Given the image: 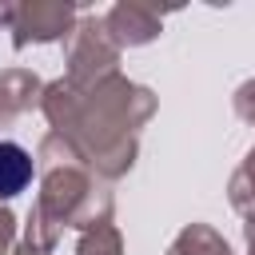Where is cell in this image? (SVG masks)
<instances>
[{
    "instance_id": "obj_12",
    "label": "cell",
    "mask_w": 255,
    "mask_h": 255,
    "mask_svg": "<svg viewBox=\"0 0 255 255\" xmlns=\"http://www.w3.org/2000/svg\"><path fill=\"white\" fill-rule=\"evenodd\" d=\"M12 239H16V219L8 207H0V255H12Z\"/></svg>"
},
{
    "instance_id": "obj_2",
    "label": "cell",
    "mask_w": 255,
    "mask_h": 255,
    "mask_svg": "<svg viewBox=\"0 0 255 255\" xmlns=\"http://www.w3.org/2000/svg\"><path fill=\"white\" fill-rule=\"evenodd\" d=\"M112 211H116L112 191L96 183V175L84 167V159L72 151L68 139L48 131L40 139V195L28 211L24 239L40 251H52L64 227L88 231L96 223H108Z\"/></svg>"
},
{
    "instance_id": "obj_8",
    "label": "cell",
    "mask_w": 255,
    "mask_h": 255,
    "mask_svg": "<svg viewBox=\"0 0 255 255\" xmlns=\"http://www.w3.org/2000/svg\"><path fill=\"white\" fill-rule=\"evenodd\" d=\"M167 255H231V247H227V239H223L215 227H207V223H187V227L171 239Z\"/></svg>"
},
{
    "instance_id": "obj_1",
    "label": "cell",
    "mask_w": 255,
    "mask_h": 255,
    "mask_svg": "<svg viewBox=\"0 0 255 255\" xmlns=\"http://www.w3.org/2000/svg\"><path fill=\"white\" fill-rule=\"evenodd\" d=\"M40 112L48 116L52 131L72 143L92 175L120 179L135 163L139 128L151 120L155 96L112 72L88 88H76L68 80L48 84L40 96Z\"/></svg>"
},
{
    "instance_id": "obj_11",
    "label": "cell",
    "mask_w": 255,
    "mask_h": 255,
    "mask_svg": "<svg viewBox=\"0 0 255 255\" xmlns=\"http://www.w3.org/2000/svg\"><path fill=\"white\" fill-rule=\"evenodd\" d=\"M235 116L247 120V124H255V80L239 84V92H235Z\"/></svg>"
},
{
    "instance_id": "obj_5",
    "label": "cell",
    "mask_w": 255,
    "mask_h": 255,
    "mask_svg": "<svg viewBox=\"0 0 255 255\" xmlns=\"http://www.w3.org/2000/svg\"><path fill=\"white\" fill-rule=\"evenodd\" d=\"M108 36L116 40V48H139V44H151L163 28V12H155L151 4H135V0H124L116 4L108 16Z\"/></svg>"
},
{
    "instance_id": "obj_13",
    "label": "cell",
    "mask_w": 255,
    "mask_h": 255,
    "mask_svg": "<svg viewBox=\"0 0 255 255\" xmlns=\"http://www.w3.org/2000/svg\"><path fill=\"white\" fill-rule=\"evenodd\" d=\"M243 239H247V255H255V211H251L247 223H243Z\"/></svg>"
},
{
    "instance_id": "obj_6",
    "label": "cell",
    "mask_w": 255,
    "mask_h": 255,
    "mask_svg": "<svg viewBox=\"0 0 255 255\" xmlns=\"http://www.w3.org/2000/svg\"><path fill=\"white\" fill-rule=\"evenodd\" d=\"M40 96H44V88H40V80H36L32 72H24V68L4 72V76H0V124L16 120V116L28 112L32 104H40Z\"/></svg>"
},
{
    "instance_id": "obj_14",
    "label": "cell",
    "mask_w": 255,
    "mask_h": 255,
    "mask_svg": "<svg viewBox=\"0 0 255 255\" xmlns=\"http://www.w3.org/2000/svg\"><path fill=\"white\" fill-rule=\"evenodd\" d=\"M12 255H48V251H40V247H32V243H28V239H24V243H20V247H16V251H12Z\"/></svg>"
},
{
    "instance_id": "obj_7",
    "label": "cell",
    "mask_w": 255,
    "mask_h": 255,
    "mask_svg": "<svg viewBox=\"0 0 255 255\" xmlns=\"http://www.w3.org/2000/svg\"><path fill=\"white\" fill-rule=\"evenodd\" d=\"M32 171H36L32 155H28L20 143H12V139H0V199H12V195H20V191L32 183Z\"/></svg>"
},
{
    "instance_id": "obj_4",
    "label": "cell",
    "mask_w": 255,
    "mask_h": 255,
    "mask_svg": "<svg viewBox=\"0 0 255 255\" xmlns=\"http://www.w3.org/2000/svg\"><path fill=\"white\" fill-rule=\"evenodd\" d=\"M12 48L28 44H52L72 36L76 28V8L72 4H52V0H32V4H12Z\"/></svg>"
},
{
    "instance_id": "obj_10",
    "label": "cell",
    "mask_w": 255,
    "mask_h": 255,
    "mask_svg": "<svg viewBox=\"0 0 255 255\" xmlns=\"http://www.w3.org/2000/svg\"><path fill=\"white\" fill-rule=\"evenodd\" d=\"M76 255H124V239H120L116 223L108 219V223L88 227L80 235V243H76Z\"/></svg>"
},
{
    "instance_id": "obj_9",
    "label": "cell",
    "mask_w": 255,
    "mask_h": 255,
    "mask_svg": "<svg viewBox=\"0 0 255 255\" xmlns=\"http://www.w3.org/2000/svg\"><path fill=\"white\" fill-rule=\"evenodd\" d=\"M227 199H231V207L243 211V215L255 211V147H251V151L243 155V163L235 167V175H231V183H227Z\"/></svg>"
},
{
    "instance_id": "obj_3",
    "label": "cell",
    "mask_w": 255,
    "mask_h": 255,
    "mask_svg": "<svg viewBox=\"0 0 255 255\" xmlns=\"http://www.w3.org/2000/svg\"><path fill=\"white\" fill-rule=\"evenodd\" d=\"M116 60H120V48L116 40L108 36V24L104 16H84L76 20L72 36H68V84L76 88H88L104 76L116 72Z\"/></svg>"
}]
</instances>
